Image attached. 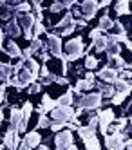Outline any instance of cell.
<instances>
[{"label":"cell","mask_w":132,"mask_h":150,"mask_svg":"<svg viewBox=\"0 0 132 150\" xmlns=\"http://www.w3.org/2000/svg\"><path fill=\"white\" fill-rule=\"evenodd\" d=\"M74 116H76V112L72 110L71 105H56L51 110V121H54V123H63L65 125L67 121H71Z\"/></svg>","instance_id":"6da1fadb"},{"label":"cell","mask_w":132,"mask_h":150,"mask_svg":"<svg viewBox=\"0 0 132 150\" xmlns=\"http://www.w3.org/2000/svg\"><path fill=\"white\" fill-rule=\"evenodd\" d=\"M83 54V40L82 36H76L72 40H69L65 44V60L67 62H74Z\"/></svg>","instance_id":"7a4b0ae2"},{"label":"cell","mask_w":132,"mask_h":150,"mask_svg":"<svg viewBox=\"0 0 132 150\" xmlns=\"http://www.w3.org/2000/svg\"><path fill=\"white\" fill-rule=\"evenodd\" d=\"M101 92H92V94H85L80 98V103H78V112H76V116H80L82 110H89V109H100L101 105Z\"/></svg>","instance_id":"3957f363"},{"label":"cell","mask_w":132,"mask_h":150,"mask_svg":"<svg viewBox=\"0 0 132 150\" xmlns=\"http://www.w3.org/2000/svg\"><path fill=\"white\" fill-rule=\"evenodd\" d=\"M16 22L22 25V29H24L26 38H33L31 29H33V25H35V16H33L31 13H24V15H18V20H16Z\"/></svg>","instance_id":"277c9868"},{"label":"cell","mask_w":132,"mask_h":150,"mask_svg":"<svg viewBox=\"0 0 132 150\" xmlns=\"http://www.w3.org/2000/svg\"><path fill=\"white\" fill-rule=\"evenodd\" d=\"M40 141H42V136L36 132V128H35L33 132H27V134H26V137L22 139V146H18V148H24V150L36 148V146L40 145Z\"/></svg>","instance_id":"5b68a950"},{"label":"cell","mask_w":132,"mask_h":150,"mask_svg":"<svg viewBox=\"0 0 132 150\" xmlns=\"http://www.w3.org/2000/svg\"><path fill=\"white\" fill-rule=\"evenodd\" d=\"M107 136V134H105ZM105 146L111 150H119L123 148V134L121 132H111V136L105 137Z\"/></svg>","instance_id":"8992f818"},{"label":"cell","mask_w":132,"mask_h":150,"mask_svg":"<svg viewBox=\"0 0 132 150\" xmlns=\"http://www.w3.org/2000/svg\"><path fill=\"white\" fill-rule=\"evenodd\" d=\"M114 120H116V117H114V110L112 109H107V110L100 112V116H98V123H100L101 134H107V127L111 125Z\"/></svg>","instance_id":"52a82bcc"},{"label":"cell","mask_w":132,"mask_h":150,"mask_svg":"<svg viewBox=\"0 0 132 150\" xmlns=\"http://www.w3.org/2000/svg\"><path fill=\"white\" fill-rule=\"evenodd\" d=\"M98 9H100V4H98L96 0H85V2H82L80 11H82V15L85 16V20H91V18L96 15Z\"/></svg>","instance_id":"ba28073f"},{"label":"cell","mask_w":132,"mask_h":150,"mask_svg":"<svg viewBox=\"0 0 132 150\" xmlns=\"http://www.w3.org/2000/svg\"><path fill=\"white\" fill-rule=\"evenodd\" d=\"M71 143H72V134L67 130V128H65V130H62V132H58L56 137H54V146L60 148V150L67 148Z\"/></svg>","instance_id":"9c48e42d"},{"label":"cell","mask_w":132,"mask_h":150,"mask_svg":"<svg viewBox=\"0 0 132 150\" xmlns=\"http://www.w3.org/2000/svg\"><path fill=\"white\" fill-rule=\"evenodd\" d=\"M47 47H49V51H51V54L53 56H58V58H62L63 54H62V40H60V36H56V35H49L47 36Z\"/></svg>","instance_id":"30bf717a"},{"label":"cell","mask_w":132,"mask_h":150,"mask_svg":"<svg viewBox=\"0 0 132 150\" xmlns=\"http://www.w3.org/2000/svg\"><path fill=\"white\" fill-rule=\"evenodd\" d=\"M98 78L100 80H103V81H107V83H112L114 85V81L119 78V72H118V69H112V67H103L100 72H98Z\"/></svg>","instance_id":"8fae6325"},{"label":"cell","mask_w":132,"mask_h":150,"mask_svg":"<svg viewBox=\"0 0 132 150\" xmlns=\"http://www.w3.org/2000/svg\"><path fill=\"white\" fill-rule=\"evenodd\" d=\"M15 74H16V80L20 81L22 87H26V85H29L31 81H35V80H36V78H35V76H33V74L27 71V67H26V65H22Z\"/></svg>","instance_id":"7c38bea8"},{"label":"cell","mask_w":132,"mask_h":150,"mask_svg":"<svg viewBox=\"0 0 132 150\" xmlns=\"http://www.w3.org/2000/svg\"><path fill=\"white\" fill-rule=\"evenodd\" d=\"M31 112H33V105H31V103H26V105H24V109H22V121H20V127H18V130H16V132H26Z\"/></svg>","instance_id":"4fadbf2b"},{"label":"cell","mask_w":132,"mask_h":150,"mask_svg":"<svg viewBox=\"0 0 132 150\" xmlns=\"http://www.w3.org/2000/svg\"><path fill=\"white\" fill-rule=\"evenodd\" d=\"M4 52H6L7 56H11V58H22V51L18 49V45L15 44L13 40H7V42H6Z\"/></svg>","instance_id":"5bb4252c"},{"label":"cell","mask_w":132,"mask_h":150,"mask_svg":"<svg viewBox=\"0 0 132 150\" xmlns=\"http://www.w3.org/2000/svg\"><path fill=\"white\" fill-rule=\"evenodd\" d=\"M20 121H22V110L20 109H11V117H9V128L11 130H18L20 127Z\"/></svg>","instance_id":"9a60e30c"},{"label":"cell","mask_w":132,"mask_h":150,"mask_svg":"<svg viewBox=\"0 0 132 150\" xmlns=\"http://www.w3.org/2000/svg\"><path fill=\"white\" fill-rule=\"evenodd\" d=\"M119 51H121V45H119V42H112V40H109L107 49H105L109 60H112L114 56H119Z\"/></svg>","instance_id":"2e32d148"},{"label":"cell","mask_w":132,"mask_h":150,"mask_svg":"<svg viewBox=\"0 0 132 150\" xmlns=\"http://www.w3.org/2000/svg\"><path fill=\"white\" fill-rule=\"evenodd\" d=\"M54 107H56V101L51 100V96L49 94H43V100H42V107H38V112L43 114V112H47V110H53Z\"/></svg>","instance_id":"e0dca14e"},{"label":"cell","mask_w":132,"mask_h":150,"mask_svg":"<svg viewBox=\"0 0 132 150\" xmlns=\"http://www.w3.org/2000/svg\"><path fill=\"white\" fill-rule=\"evenodd\" d=\"M107 44H109L107 36H100V35H98L96 38H92V47L96 49V52H103L107 49Z\"/></svg>","instance_id":"ac0fdd59"},{"label":"cell","mask_w":132,"mask_h":150,"mask_svg":"<svg viewBox=\"0 0 132 150\" xmlns=\"http://www.w3.org/2000/svg\"><path fill=\"white\" fill-rule=\"evenodd\" d=\"M15 130H11V128H7V132H6V136H4V145H6V148H18V143L15 141Z\"/></svg>","instance_id":"d6986e66"},{"label":"cell","mask_w":132,"mask_h":150,"mask_svg":"<svg viewBox=\"0 0 132 150\" xmlns=\"http://www.w3.org/2000/svg\"><path fill=\"white\" fill-rule=\"evenodd\" d=\"M24 65L27 67V71L33 74L35 78H38V72H40V65H38V62L35 60V58H29V60H26V63Z\"/></svg>","instance_id":"ffe728a7"},{"label":"cell","mask_w":132,"mask_h":150,"mask_svg":"<svg viewBox=\"0 0 132 150\" xmlns=\"http://www.w3.org/2000/svg\"><path fill=\"white\" fill-rule=\"evenodd\" d=\"M76 130H78V134H80V137L83 139V141H85V139H89V137H92V136H96V134H94L96 128H92V127H89V125H87V127H82V125H80Z\"/></svg>","instance_id":"44dd1931"},{"label":"cell","mask_w":132,"mask_h":150,"mask_svg":"<svg viewBox=\"0 0 132 150\" xmlns=\"http://www.w3.org/2000/svg\"><path fill=\"white\" fill-rule=\"evenodd\" d=\"M112 24H114V22H112L111 18H109V13H107V15H103V16L100 18V24H98L96 29L100 31V33H101V31H109V29L112 27Z\"/></svg>","instance_id":"7402d4cb"},{"label":"cell","mask_w":132,"mask_h":150,"mask_svg":"<svg viewBox=\"0 0 132 150\" xmlns=\"http://www.w3.org/2000/svg\"><path fill=\"white\" fill-rule=\"evenodd\" d=\"M11 74H13V69H11L9 63H2V62H0V80L7 81Z\"/></svg>","instance_id":"603a6c76"},{"label":"cell","mask_w":132,"mask_h":150,"mask_svg":"<svg viewBox=\"0 0 132 150\" xmlns=\"http://www.w3.org/2000/svg\"><path fill=\"white\" fill-rule=\"evenodd\" d=\"M83 143H85V148H89V150H100V148H101V143H100V139H98L96 136L85 139Z\"/></svg>","instance_id":"cb8c5ba5"},{"label":"cell","mask_w":132,"mask_h":150,"mask_svg":"<svg viewBox=\"0 0 132 150\" xmlns=\"http://www.w3.org/2000/svg\"><path fill=\"white\" fill-rule=\"evenodd\" d=\"M6 33H7L9 36H18V35H20V27H18V22H16V20H11V22L7 24Z\"/></svg>","instance_id":"d4e9b609"},{"label":"cell","mask_w":132,"mask_h":150,"mask_svg":"<svg viewBox=\"0 0 132 150\" xmlns=\"http://www.w3.org/2000/svg\"><path fill=\"white\" fill-rule=\"evenodd\" d=\"M92 81H94V80H92ZM92 81H91V80H80L78 83H76V89H74V91L78 92V94L83 92V91H89V89H92Z\"/></svg>","instance_id":"484cf974"},{"label":"cell","mask_w":132,"mask_h":150,"mask_svg":"<svg viewBox=\"0 0 132 150\" xmlns=\"http://www.w3.org/2000/svg\"><path fill=\"white\" fill-rule=\"evenodd\" d=\"M74 22H76V20L72 18V15L67 13V15H65V16L60 20V22L56 24V29H63V27H67V25H71V24H74Z\"/></svg>","instance_id":"4316f807"},{"label":"cell","mask_w":132,"mask_h":150,"mask_svg":"<svg viewBox=\"0 0 132 150\" xmlns=\"http://www.w3.org/2000/svg\"><path fill=\"white\" fill-rule=\"evenodd\" d=\"M128 2H130V0H121V2H118V6H116V13H118L119 16L130 13V11H128Z\"/></svg>","instance_id":"83f0119b"},{"label":"cell","mask_w":132,"mask_h":150,"mask_svg":"<svg viewBox=\"0 0 132 150\" xmlns=\"http://www.w3.org/2000/svg\"><path fill=\"white\" fill-rule=\"evenodd\" d=\"M71 103H72V89H69L62 98L56 100V105H71Z\"/></svg>","instance_id":"f1b7e54d"},{"label":"cell","mask_w":132,"mask_h":150,"mask_svg":"<svg viewBox=\"0 0 132 150\" xmlns=\"http://www.w3.org/2000/svg\"><path fill=\"white\" fill-rule=\"evenodd\" d=\"M128 92H130V91H119L118 94L114 92V94H112V103H114V105H121V101L128 96Z\"/></svg>","instance_id":"f546056e"},{"label":"cell","mask_w":132,"mask_h":150,"mask_svg":"<svg viewBox=\"0 0 132 150\" xmlns=\"http://www.w3.org/2000/svg\"><path fill=\"white\" fill-rule=\"evenodd\" d=\"M85 67L89 69V71L96 69V67H98V58H96V56H87V60H85Z\"/></svg>","instance_id":"4dcf8cb0"},{"label":"cell","mask_w":132,"mask_h":150,"mask_svg":"<svg viewBox=\"0 0 132 150\" xmlns=\"http://www.w3.org/2000/svg\"><path fill=\"white\" fill-rule=\"evenodd\" d=\"M43 31H45V27L42 25V22H40V20H36V24H35V38H38V36L43 33Z\"/></svg>","instance_id":"1f68e13d"},{"label":"cell","mask_w":132,"mask_h":150,"mask_svg":"<svg viewBox=\"0 0 132 150\" xmlns=\"http://www.w3.org/2000/svg\"><path fill=\"white\" fill-rule=\"evenodd\" d=\"M62 9H65L62 2H54V4L49 7V11H51V13H58V11H62Z\"/></svg>","instance_id":"d6a6232c"},{"label":"cell","mask_w":132,"mask_h":150,"mask_svg":"<svg viewBox=\"0 0 132 150\" xmlns=\"http://www.w3.org/2000/svg\"><path fill=\"white\" fill-rule=\"evenodd\" d=\"M15 9H16V11H24V13H27L29 11V9H31V6L27 4V2H22V4H18V6H15Z\"/></svg>","instance_id":"836d02e7"},{"label":"cell","mask_w":132,"mask_h":150,"mask_svg":"<svg viewBox=\"0 0 132 150\" xmlns=\"http://www.w3.org/2000/svg\"><path fill=\"white\" fill-rule=\"evenodd\" d=\"M51 123H49V120H47V116H40V121H38V128H45V127H49Z\"/></svg>","instance_id":"e575fe53"},{"label":"cell","mask_w":132,"mask_h":150,"mask_svg":"<svg viewBox=\"0 0 132 150\" xmlns=\"http://www.w3.org/2000/svg\"><path fill=\"white\" fill-rule=\"evenodd\" d=\"M43 44H42V42L38 40V38H35V36H33V45H31V49H33V52H35V51H38L40 47H42Z\"/></svg>","instance_id":"d590c367"},{"label":"cell","mask_w":132,"mask_h":150,"mask_svg":"<svg viewBox=\"0 0 132 150\" xmlns=\"http://www.w3.org/2000/svg\"><path fill=\"white\" fill-rule=\"evenodd\" d=\"M89 127H92V128L98 127V116H92L91 120H89Z\"/></svg>","instance_id":"8d00e7d4"},{"label":"cell","mask_w":132,"mask_h":150,"mask_svg":"<svg viewBox=\"0 0 132 150\" xmlns=\"http://www.w3.org/2000/svg\"><path fill=\"white\" fill-rule=\"evenodd\" d=\"M40 91H42V87H40L38 83H35V85H33V87L29 89V92H31V94H35V92H40Z\"/></svg>","instance_id":"74e56055"},{"label":"cell","mask_w":132,"mask_h":150,"mask_svg":"<svg viewBox=\"0 0 132 150\" xmlns=\"http://www.w3.org/2000/svg\"><path fill=\"white\" fill-rule=\"evenodd\" d=\"M40 72H42V74H38V76H42V78L49 76V71H47V67H42V69H40Z\"/></svg>","instance_id":"f35d334b"},{"label":"cell","mask_w":132,"mask_h":150,"mask_svg":"<svg viewBox=\"0 0 132 150\" xmlns=\"http://www.w3.org/2000/svg\"><path fill=\"white\" fill-rule=\"evenodd\" d=\"M62 127H65V125H63V123H54V125H53L51 128H53V130H54V132H56V130H60V128H62Z\"/></svg>","instance_id":"ab89813d"},{"label":"cell","mask_w":132,"mask_h":150,"mask_svg":"<svg viewBox=\"0 0 132 150\" xmlns=\"http://www.w3.org/2000/svg\"><path fill=\"white\" fill-rule=\"evenodd\" d=\"M54 81H56V83H62V85H63V83H69L67 78H54Z\"/></svg>","instance_id":"60d3db41"},{"label":"cell","mask_w":132,"mask_h":150,"mask_svg":"<svg viewBox=\"0 0 132 150\" xmlns=\"http://www.w3.org/2000/svg\"><path fill=\"white\" fill-rule=\"evenodd\" d=\"M4 4H7V6H13V7H15V6L18 4V0H6Z\"/></svg>","instance_id":"b9f144b4"},{"label":"cell","mask_w":132,"mask_h":150,"mask_svg":"<svg viewBox=\"0 0 132 150\" xmlns=\"http://www.w3.org/2000/svg\"><path fill=\"white\" fill-rule=\"evenodd\" d=\"M98 35H100V31H98V29H92V31H91V35H89V36H91V38H96Z\"/></svg>","instance_id":"7bdbcfd3"},{"label":"cell","mask_w":132,"mask_h":150,"mask_svg":"<svg viewBox=\"0 0 132 150\" xmlns=\"http://www.w3.org/2000/svg\"><path fill=\"white\" fill-rule=\"evenodd\" d=\"M2 40H4V31H2V27H0V47H2Z\"/></svg>","instance_id":"ee69618b"},{"label":"cell","mask_w":132,"mask_h":150,"mask_svg":"<svg viewBox=\"0 0 132 150\" xmlns=\"http://www.w3.org/2000/svg\"><path fill=\"white\" fill-rule=\"evenodd\" d=\"M109 2H112V0H101V2H100V7H101V6H109Z\"/></svg>","instance_id":"f6af8a7d"},{"label":"cell","mask_w":132,"mask_h":150,"mask_svg":"<svg viewBox=\"0 0 132 150\" xmlns=\"http://www.w3.org/2000/svg\"><path fill=\"white\" fill-rule=\"evenodd\" d=\"M125 148H132V141L128 139V141H125Z\"/></svg>","instance_id":"bcb514c9"},{"label":"cell","mask_w":132,"mask_h":150,"mask_svg":"<svg viewBox=\"0 0 132 150\" xmlns=\"http://www.w3.org/2000/svg\"><path fill=\"white\" fill-rule=\"evenodd\" d=\"M74 16H82V11H80V9H74Z\"/></svg>","instance_id":"7dc6e473"},{"label":"cell","mask_w":132,"mask_h":150,"mask_svg":"<svg viewBox=\"0 0 132 150\" xmlns=\"http://www.w3.org/2000/svg\"><path fill=\"white\" fill-rule=\"evenodd\" d=\"M4 120V112H2V109H0V121Z\"/></svg>","instance_id":"c3c4849f"},{"label":"cell","mask_w":132,"mask_h":150,"mask_svg":"<svg viewBox=\"0 0 132 150\" xmlns=\"http://www.w3.org/2000/svg\"><path fill=\"white\" fill-rule=\"evenodd\" d=\"M2 4H4V2H2V0H0V6H2Z\"/></svg>","instance_id":"681fc988"},{"label":"cell","mask_w":132,"mask_h":150,"mask_svg":"<svg viewBox=\"0 0 132 150\" xmlns=\"http://www.w3.org/2000/svg\"><path fill=\"white\" fill-rule=\"evenodd\" d=\"M0 123H2V121H0Z\"/></svg>","instance_id":"f907efd6"}]
</instances>
